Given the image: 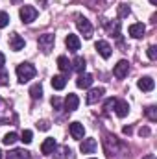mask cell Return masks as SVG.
Returning <instances> with one entry per match:
<instances>
[{
	"mask_svg": "<svg viewBox=\"0 0 157 159\" xmlns=\"http://www.w3.org/2000/svg\"><path fill=\"white\" fill-rule=\"evenodd\" d=\"M35 67L34 65H30V63H20L19 67H17V78L20 83H26V81H30V80L35 76Z\"/></svg>",
	"mask_w": 157,
	"mask_h": 159,
	"instance_id": "obj_1",
	"label": "cell"
},
{
	"mask_svg": "<svg viewBox=\"0 0 157 159\" xmlns=\"http://www.w3.org/2000/svg\"><path fill=\"white\" fill-rule=\"evenodd\" d=\"M76 26H78L79 32L83 34L85 39H91V37H92V26H91V22H89L85 17H81V15L76 17Z\"/></svg>",
	"mask_w": 157,
	"mask_h": 159,
	"instance_id": "obj_2",
	"label": "cell"
},
{
	"mask_svg": "<svg viewBox=\"0 0 157 159\" xmlns=\"http://www.w3.org/2000/svg\"><path fill=\"white\" fill-rule=\"evenodd\" d=\"M20 19H22V22H26V24L34 22V20L37 19V9L32 7V6H22V7H20Z\"/></svg>",
	"mask_w": 157,
	"mask_h": 159,
	"instance_id": "obj_3",
	"label": "cell"
},
{
	"mask_svg": "<svg viewBox=\"0 0 157 159\" xmlns=\"http://www.w3.org/2000/svg\"><path fill=\"white\" fill-rule=\"evenodd\" d=\"M52 46H54V35L52 34H44L39 37V48L44 54H48L52 50Z\"/></svg>",
	"mask_w": 157,
	"mask_h": 159,
	"instance_id": "obj_4",
	"label": "cell"
},
{
	"mask_svg": "<svg viewBox=\"0 0 157 159\" xmlns=\"http://www.w3.org/2000/svg\"><path fill=\"white\" fill-rule=\"evenodd\" d=\"M128 72H129V63H128L126 59L118 61L117 65H115V70H113V74H115L118 80L126 78V76H128Z\"/></svg>",
	"mask_w": 157,
	"mask_h": 159,
	"instance_id": "obj_5",
	"label": "cell"
},
{
	"mask_svg": "<svg viewBox=\"0 0 157 159\" xmlns=\"http://www.w3.org/2000/svg\"><path fill=\"white\" fill-rule=\"evenodd\" d=\"M94 48L98 50V54L104 57V59H109L111 57V46H109V43H105V41H98L96 44H94Z\"/></svg>",
	"mask_w": 157,
	"mask_h": 159,
	"instance_id": "obj_6",
	"label": "cell"
},
{
	"mask_svg": "<svg viewBox=\"0 0 157 159\" xmlns=\"http://www.w3.org/2000/svg\"><path fill=\"white\" fill-rule=\"evenodd\" d=\"M9 48L15 50V52L22 50V48H24V39H22L19 34H11V35H9Z\"/></svg>",
	"mask_w": 157,
	"mask_h": 159,
	"instance_id": "obj_7",
	"label": "cell"
},
{
	"mask_svg": "<svg viewBox=\"0 0 157 159\" xmlns=\"http://www.w3.org/2000/svg\"><path fill=\"white\" fill-rule=\"evenodd\" d=\"M104 87H96V89H91L89 94H87V104H96L102 96H104Z\"/></svg>",
	"mask_w": 157,
	"mask_h": 159,
	"instance_id": "obj_8",
	"label": "cell"
},
{
	"mask_svg": "<svg viewBox=\"0 0 157 159\" xmlns=\"http://www.w3.org/2000/svg\"><path fill=\"white\" fill-rule=\"evenodd\" d=\"M144 32H146V26L142 22H137V24H131L129 26V35L135 37V39H141L144 35Z\"/></svg>",
	"mask_w": 157,
	"mask_h": 159,
	"instance_id": "obj_9",
	"label": "cell"
},
{
	"mask_svg": "<svg viewBox=\"0 0 157 159\" xmlns=\"http://www.w3.org/2000/svg\"><path fill=\"white\" fill-rule=\"evenodd\" d=\"M96 141L94 139H83V143L79 144V150H81V154H92L94 150H96Z\"/></svg>",
	"mask_w": 157,
	"mask_h": 159,
	"instance_id": "obj_10",
	"label": "cell"
},
{
	"mask_svg": "<svg viewBox=\"0 0 157 159\" xmlns=\"http://www.w3.org/2000/svg\"><path fill=\"white\" fill-rule=\"evenodd\" d=\"M92 81H94V78L91 76V74H79L78 80H76V85H78L79 89H89L91 85H92Z\"/></svg>",
	"mask_w": 157,
	"mask_h": 159,
	"instance_id": "obj_11",
	"label": "cell"
},
{
	"mask_svg": "<svg viewBox=\"0 0 157 159\" xmlns=\"http://www.w3.org/2000/svg\"><path fill=\"white\" fill-rule=\"evenodd\" d=\"M79 106V98L76 94H69L67 98H65V109L67 111H76Z\"/></svg>",
	"mask_w": 157,
	"mask_h": 159,
	"instance_id": "obj_12",
	"label": "cell"
},
{
	"mask_svg": "<svg viewBox=\"0 0 157 159\" xmlns=\"http://www.w3.org/2000/svg\"><path fill=\"white\" fill-rule=\"evenodd\" d=\"M70 135L74 137V139H83V135H85V128H83V124H79V122H72L70 124Z\"/></svg>",
	"mask_w": 157,
	"mask_h": 159,
	"instance_id": "obj_13",
	"label": "cell"
},
{
	"mask_svg": "<svg viewBox=\"0 0 157 159\" xmlns=\"http://www.w3.org/2000/svg\"><path fill=\"white\" fill-rule=\"evenodd\" d=\"M56 146H57V144H56V139H52V137H50V139H46V141L41 144V152H43L44 156H50V154H54Z\"/></svg>",
	"mask_w": 157,
	"mask_h": 159,
	"instance_id": "obj_14",
	"label": "cell"
},
{
	"mask_svg": "<svg viewBox=\"0 0 157 159\" xmlns=\"http://www.w3.org/2000/svg\"><path fill=\"white\" fill-rule=\"evenodd\" d=\"M137 85H139V89H141V91H154L155 81L150 78V76H144V78H141L139 81H137Z\"/></svg>",
	"mask_w": 157,
	"mask_h": 159,
	"instance_id": "obj_15",
	"label": "cell"
},
{
	"mask_svg": "<svg viewBox=\"0 0 157 159\" xmlns=\"http://www.w3.org/2000/svg\"><path fill=\"white\" fill-rule=\"evenodd\" d=\"M65 44H67V48L69 50H72V52H76V50H79V37L78 35H72V34H69L67 35V39H65Z\"/></svg>",
	"mask_w": 157,
	"mask_h": 159,
	"instance_id": "obj_16",
	"label": "cell"
},
{
	"mask_svg": "<svg viewBox=\"0 0 157 159\" xmlns=\"http://www.w3.org/2000/svg\"><path fill=\"white\" fill-rule=\"evenodd\" d=\"M115 111H117L118 117H126L128 111H129L128 102H124V100H117V102H115Z\"/></svg>",
	"mask_w": 157,
	"mask_h": 159,
	"instance_id": "obj_17",
	"label": "cell"
},
{
	"mask_svg": "<svg viewBox=\"0 0 157 159\" xmlns=\"http://www.w3.org/2000/svg\"><path fill=\"white\" fill-rule=\"evenodd\" d=\"M65 85H67V80H65V76H54V78H52V87H54L56 91L65 89Z\"/></svg>",
	"mask_w": 157,
	"mask_h": 159,
	"instance_id": "obj_18",
	"label": "cell"
},
{
	"mask_svg": "<svg viewBox=\"0 0 157 159\" xmlns=\"http://www.w3.org/2000/svg\"><path fill=\"white\" fill-rule=\"evenodd\" d=\"M7 159H30V154L26 150H13L7 154Z\"/></svg>",
	"mask_w": 157,
	"mask_h": 159,
	"instance_id": "obj_19",
	"label": "cell"
},
{
	"mask_svg": "<svg viewBox=\"0 0 157 159\" xmlns=\"http://www.w3.org/2000/svg\"><path fill=\"white\" fill-rule=\"evenodd\" d=\"M57 67H59V70L69 72V70H70V61H69L65 56H59V57H57Z\"/></svg>",
	"mask_w": 157,
	"mask_h": 159,
	"instance_id": "obj_20",
	"label": "cell"
},
{
	"mask_svg": "<svg viewBox=\"0 0 157 159\" xmlns=\"http://www.w3.org/2000/svg\"><path fill=\"white\" fill-rule=\"evenodd\" d=\"M85 67H87V65H85V59H83L81 56H78V57L74 59V67H72V69H74L76 72H79V74H81V72L85 70Z\"/></svg>",
	"mask_w": 157,
	"mask_h": 159,
	"instance_id": "obj_21",
	"label": "cell"
},
{
	"mask_svg": "<svg viewBox=\"0 0 157 159\" xmlns=\"http://www.w3.org/2000/svg\"><path fill=\"white\" fill-rule=\"evenodd\" d=\"M30 94H32V98L34 100H37L43 96V87H41V83H35V85H32V89H30Z\"/></svg>",
	"mask_w": 157,
	"mask_h": 159,
	"instance_id": "obj_22",
	"label": "cell"
},
{
	"mask_svg": "<svg viewBox=\"0 0 157 159\" xmlns=\"http://www.w3.org/2000/svg\"><path fill=\"white\" fill-rule=\"evenodd\" d=\"M17 139H19V135H17L15 131H11V133H7V135H4V139H2V143L9 146V144H13V143H15Z\"/></svg>",
	"mask_w": 157,
	"mask_h": 159,
	"instance_id": "obj_23",
	"label": "cell"
},
{
	"mask_svg": "<svg viewBox=\"0 0 157 159\" xmlns=\"http://www.w3.org/2000/svg\"><path fill=\"white\" fill-rule=\"evenodd\" d=\"M32 137H34V133H32L30 129H24L22 135H20V141H22L24 144H30V143H32Z\"/></svg>",
	"mask_w": 157,
	"mask_h": 159,
	"instance_id": "obj_24",
	"label": "cell"
},
{
	"mask_svg": "<svg viewBox=\"0 0 157 159\" xmlns=\"http://www.w3.org/2000/svg\"><path fill=\"white\" fill-rule=\"evenodd\" d=\"M129 13H131V9H129L128 4H120V6H118V15H120V17H128Z\"/></svg>",
	"mask_w": 157,
	"mask_h": 159,
	"instance_id": "obj_25",
	"label": "cell"
},
{
	"mask_svg": "<svg viewBox=\"0 0 157 159\" xmlns=\"http://www.w3.org/2000/svg\"><path fill=\"white\" fill-rule=\"evenodd\" d=\"M146 115H148V119L152 120V122H155L157 120V109L154 107V106H150V107L146 109Z\"/></svg>",
	"mask_w": 157,
	"mask_h": 159,
	"instance_id": "obj_26",
	"label": "cell"
},
{
	"mask_svg": "<svg viewBox=\"0 0 157 159\" xmlns=\"http://www.w3.org/2000/svg\"><path fill=\"white\" fill-rule=\"evenodd\" d=\"M7 22H9V15L6 11H0V28H6Z\"/></svg>",
	"mask_w": 157,
	"mask_h": 159,
	"instance_id": "obj_27",
	"label": "cell"
},
{
	"mask_svg": "<svg viewBox=\"0 0 157 159\" xmlns=\"http://www.w3.org/2000/svg\"><path fill=\"white\" fill-rule=\"evenodd\" d=\"M148 57H150L152 61H154V59H157V48L154 46V44H152V46L148 48Z\"/></svg>",
	"mask_w": 157,
	"mask_h": 159,
	"instance_id": "obj_28",
	"label": "cell"
},
{
	"mask_svg": "<svg viewBox=\"0 0 157 159\" xmlns=\"http://www.w3.org/2000/svg\"><path fill=\"white\" fill-rule=\"evenodd\" d=\"M37 128H41V129H44V131H46V129H48V128H50V124H48V122H46V120H41L39 124H37Z\"/></svg>",
	"mask_w": 157,
	"mask_h": 159,
	"instance_id": "obj_29",
	"label": "cell"
},
{
	"mask_svg": "<svg viewBox=\"0 0 157 159\" xmlns=\"http://www.w3.org/2000/svg\"><path fill=\"white\" fill-rule=\"evenodd\" d=\"M0 83H2V85H6V83H7V74H6V72H2V74H0Z\"/></svg>",
	"mask_w": 157,
	"mask_h": 159,
	"instance_id": "obj_30",
	"label": "cell"
},
{
	"mask_svg": "<svg viewBox=\"0 0 157 159\" xmlns=\"http://www.w3.org/2000/svg\"><path fill=\"white\" fill-rule=\"evenodd\" d=\"M52 106H54V107H59V106H61V100H59V98H52Z\"/></svg>",
	"mask_w": 157,
	"mask_h": 159,
	"instance_id": "obj_31",
	"label": "cell"
},
{
	"mask_svg": "<svg viewBox=\"0 0 157 159\" xmlns=\"http://www.w3.org/2000/svg\"><path fill=\"white\" fill-rule=\"evenodd\" d=\"M139 133H141V137H142V135L146 137V135H150V129H148V128H141V131H139Z\"/></svg>",
	"mask_w": 157,
	"mask_h": 159,
	"instance_id": "obj_32",
	"label": "cell"
},
{
	"mask_svg": "<svg viewBox=\"0 0 157 159\" xmlns=\"http://www.w3.org/2000/svg\"><path fill=\"white\" fill-rule=\"evenodd\" d=\"M4 63H6V56L0 52V69H4Z\"/></svg>",
	"mask_w": 157,
	"mask_h": 159,
	"instance_id": "obj_33",
	"label": "cell"
},
{
	"mask_svg": "<svg viewBox=\"0 0 157 159\" xmlns=\"http://www.w3.org/2000/svg\"><path fill=\"white\" fill-rule=\"evenodd\" d=\"M109 28V32H113V26H107ZM115 35H118V22L115 24Z\"/></svg>",
	"mask_w": 157,
	"mask_h": 159,
	"instance_id": "obj_34",
	"label": "cell"
},
{
	"mask_svg": "<svg viewBox=\"0 0 157 159\" xmlns=\"http://www.w3.org/2000/svg\"><path fill=\"white\" fill-rule=\"evenodd\" d=\"M131 131H133V129H131L129 126H126V128H124V133H126V135H131Z\"/></svg>",
	"mask_w": 157,
	"mask_h": 159,
	"instance_id": "obj_35",
	"label": "cell"
},
{
	"mask_svg": "<svg viewBox=\"0 0 157 159\" xmlns=\"http://www.w3.org/2000/svg\"><path fill=\"white\" fill-rule=\"evenodd\" d=\"M142 159H155V156H154V154H148L146 157H142Z\"/></svg>",
	"mask_w": 157,
	"mask_h": 159,
	"instance_id": "obj_36",
	"label": "cell"
},
{
	"mask_svg": "<svg viewBox=\"0 0 157 159\" xmlns=\"http://www.w3.org/2000/svg\"><path fill=\"white\" fill-rule=\"evenodd\" d=\"M0 159H2V150H0Z\"/></svg>",
	"mask_w": 157,
	"mask_h": 159,
	"instance_id": "obj_37",
	"label": "cell"
},
{
	"mask_svg": "<svg viewBox=\"0 0 157 159\" xmlns=\"http://www.w3.org/2000/svg\"><path fill=\"white\" fill-rule=\"evenodd\" d=\"M152 4H155V0H152Z\"/></svg>",
	"mask_w": 157,
	"mask_h": 159,
	"instance_id": "obj_38",
	"label": "cell"
}]
</instances>
